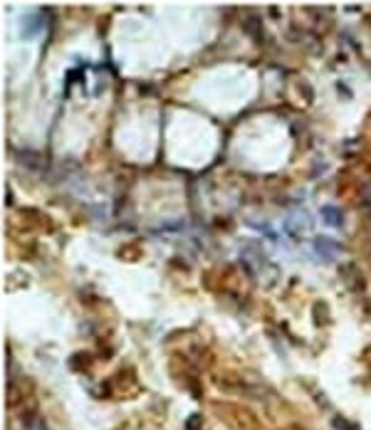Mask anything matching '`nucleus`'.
I'll use <instances>...</instances> for the list:
<instances>
[{"mask_svg": "<svg viewBox=\"0 0 371 430\" xmlns=\"http://www.w3.org/2000/svg\"><path fill=\"white\" fill-rule=\"evenodd\" d=\"M324 220H329V223H334V225H339L341 223V218H339V213H336V208H324Z\"/></svg>", "mask_w": 371, "mask_h": 430, "instance_id": "f03ea898", "label": "nucleus"}, {"mask_svg": "<svg viewBox=\"0 0 371 430\" xmlns=\"http://www.w3.org/2000/svg\"><path fill=\"white\" fill-rule=\"evenodd\" d=\"M317 247H319V255H322V257H327V260H334V257L339 255V245H336V242H332V240L319 238V240H317Z\"/></svg>", "mask_w": 371, "mask_h": 430, "instance_id": "f257e3e1", "label": "nucleus"}]
</instances>
